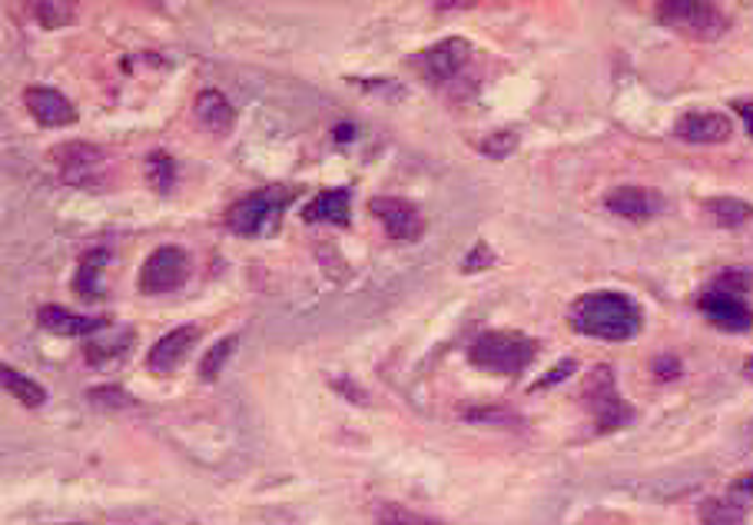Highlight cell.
I'll return each instance as SVG.
<instances>
[{"instance_id":"20","label":"cell","mask_w":753,"mask_h":525,"mask_svg":"<svg viewBox=\"0 0 753 525\" xmlns=\"http://www.w3.org/2000/svg\"><path fill=\"white\" fill-rule=\"evenodd\" d=\"M704 206H707V214L714 217V224L723 227V230H740L743 224L753 220V206L746 199H737V196H714Z\"/></svg>"},{"instance_id":"25","label":"cell","mask_w":753,"mask_h":525,"mask_svg":"<svg viewBox=\"0 0 753 525\" xmlns=\"http://www.w3.org/2000/svg\"><path fill=\"white\" fill-rule=\"evenodd\" d=\"M87 399L103 412H119V409H137L140 406L137 396H130L127 389H119V386H96V389L87 392Z\"/></svg>"},{"instance_id":"18","label":"cell","mask_w":753,"mask_h":525,"mask_svg":"<svg viewBox=\"0 0 753 525\" xmlns=\"http://www.w3.org/2000/svg\"><path fill=\"white\" fill-rule=\"evenodd\" d=\"M130 350H134V330H123L119 336H93V340H87L83 359L93 369H106V366H116V363L127 359Z\"/></svg>"},{"instance_id":"37","label":"cell","mask_w":753,"mask_h":525,"mask_svg":"<svg viewBox=\"0 0 753 525\" xmlns=\"http://www.w3.org/2000/svg\"><path fill=\"white\" fill-rule=\"evenodd\" d=\"M471 4H435V11H465Z\"/></svg>"},{"instance_id":"4","label":"cell","mask_w":753,"mask_h":525,"mask_svg":"<svg viewBox=\"0 0 753 525\" xmlns=\"http://www.w3.org/2000/svg\"><path fill=\"white\" fill-rule=\"evenodd\" d=\"M658 21L691 41H720L733 24L723 8L707 0H664L658 4Z\"/></svg>"},{"instance_id":"30","label":"cell","mask_w":753,"mask_h":525,"mask_svg":"<svg viewBox=\"0 0 753 525\" xmlns=\"http://www.w3.org/2000/svg\"><path fill=\"white\" fill-rule=\"evenodd\" d=\"M714 289H723V293H750L753 289V270H743V266H733V270H723L717 279H714Z\"/></svg>"},{"instance_id":"27","label":"cell","mask_w":753,"mask_h":525,"mask_svg":"<svg viewBox=\"0 0 753 525\" xmlns=\"http://www.w3.org/2000/svg\"><path fill=\"white\" fill-rule=\"evenodd\" d=\"M465 423H488V426H518V415L505 406H465Z\"/></svg>"},{"instance_id":"16","label":"cell","mask_w":753,"mask_h":525,"mask_svg":"<svg viewBox=\"0 0 753 525\" xmlns=\"http://www.w3.org/2000/svg\"><path fill=\"white\" fill-rule=\"evenodd\" d=\"M303 224H326V227H352V193L345 186L335 190H322L312 196V203H306L303 209Z\"/></svg>"},{"instance_id":"6","label":"cell","mask_w":753,"mask_h":525,"mask_svg":"<svg viewBox=\"0 0 753 525\" xmlns=\"http://www.w3.org/2000/svg\"><path fill=\"white\" fill-rule=\"evenodd\" d=\"M54 160H57L60 180L70 183V186H80V190H90V193H100V190L110 186V176H113L110 157L93 144H83V140L64 144V147H57Z\"/></svg>"},{"instance_id":"38","label":"cell","mask_w":753,"mask_h":525,"mask_svg":"<svg viewBox=\"0 0 753 525\" xmlns=\"http://www.w3.org/2000/svg\"><path fill=\"white\" fill-rule=\"evenodd\" d=\"M746 376H753V359H746Z\"/></svg>"},{"instance_id":"13","label":"cell","mask_w":753,"mask_h":525,"mask_svg":"<svg viewBox=\"0 0 753 525\" xmlns=\"http://www.w3.org/2000/svg\"><path fill=\"white\" fill-rule=\"evenodd\" d=\"M37 323L41 330L54 333V336H87L93 340L100 330H106V317H83V312H70L57 303H47L37 309Z\"/></svg>"},{"instance_id":"14","label":"cell","mask_w":753,"mask_h":525,"mask_svg":"<svg viewBox=\"0 0 753 525\" xmlns=\"http://www.w3.org/2000/svg\"><path fill=\"white\" fill-rule=\"evenodd\" d=\"M674 134L684 144H727L733 137V124L727 114H717V111H691L677 117Z\"/></svg>"},{"instance_id":"33","label":"cell","mask_w":753,"mask_h":525,"mask_svg":"<svg viewBox=\"0 0 753 525\" xmlns=\"http://www.w3.org/2000/svg\"><path fill=\"white\" fill-rule=\"evenodd\" d=\"M574 369H578V363H574V359H561V363H558L555 369H548V373H545V376H541V379H538L532 389H535V392H541V389H551V386L564 383V379H568Z\"/></svg>"},{"instance_id":"15","label":"cell","mask_w":753,"mask_h":525,"mask_svg":"<svg viewBox=\"0 0 753 525\" xmlns=\"http://www.w3.org/2000/svg\"><path fill=\"white\" fill-rule=\"evenodd\" d=\"M196 336H199V330H196L193 323H186V327H176V330L163 333V336L153 343L150 356H147V369H150V373H157V376L173 373V369L186 359V353L193 350Z\"/></svg>"},{"instance_id":"28","label":"cell","mask_w":753,"mask_h":525,"mask_svg":"<svg viewBox=\"0 0 753 525\" xmlns=\"http://www.w3.org/2000/svg\"><path fill=\"white\" fill-rule=\"evenodd\" d=\"M34 21L41 27H67L77 21L73 4H54V0H44V4H34Z\"/></svg>"},{"instance_id":"17","label":"cell","mask_w":753,"mask_h":525,"mask_svg":"<svg viewBox=\"0 0 753 525\" xmlns=\"http://www.w3.org/2000/svg\"><path fill=\"white\" fill-rule=\"evenodd\" d=\"M193 114H196V121L203 124V130H209V134H216V137H226V134H232V127H236V107L226 100V93H219V90H213V87H206V90L196 93Z\"/></svg>"},{"instance_id":"19","label":"cell","mask_w":753,"mask_h":525,"mask_svg":"<svg viewBox=\"0 0 753 525\" xmlns=\"http://www.w3.org/2000/svg\"><path fill=\"white\" fill-rule=\"evenodd\" d=\"M106 260H110V253L106 250H90V253H83V260H80V266H77V273H73V293L80 296V299H87V303H96V299H103V266H106Z\"/></svg>"},{"instance_id":"36","label":"cell","mask_w":753,"mask_h":525,"mask_svg":"<svg viewBox=\"0 0 753 525\" xmlns=\"http://www.w3.org/2000/svg\"><path fill=\"white\" fill-rule=\"evenodd\" d=\"M352 137H355V127H352V124L335 127V140H339V144H345V140H352Z\"/></svg>"},{"instance_id":"34","label":"cell","mask_w":753,"mask_h":525,"mask_svg":"<svg viewBox=\"0 0 753 525\" xmlns=\"http://www.w3.org/2000/svg\"><path fill=\"white\" fill-rule=\"evenodd\" d=\"M651 369H654L658 379H677L681 376V359L677 356H658Z\"/></svg>"},{"instance_id":"10","label":"cell","mask_w":753,"mask_h":525,"mask_svg":"<svg viewBox=\"0 0 753 525\" xmlns=\"http://www.w3.org/2000/svg\"><path fill=\"white\" fill-rule=\"evenodd\" d=\"M697 309L723 333H750L753 330V306L737 293H723V289L710 286L707 293H700Z\"/></svg>"},{"instance_id":"9","label":"cell","mask_w":753,"mask_h":525,"mask_svg":"<svg viewBox=\"0 0 753 525\" xmlns=\"http://www.w3.org/2000/svg\"><path fill=\"white\" fill-rule=\"evenodd\" d=\"M368 214L386 227L392 240L412 243L425 233V217L422 209L406 199V196H372L368 199Z\"/></svg>"},{"instance_id":"21","label":"cell","mask_w":753,"mask_h":525,"mask_svg":"<svg viewBox=\"0 0 753 525\" xmlns=\"http://www.w3.org/2000/svg\"><path fill=\"white\" fill-rule=\"evenodd\" d=\"M0 379H4V389H8L21 406H27V409H41V406L47 402V389H44L37 379L18 373L14 366H4V369H0Z\"/></svg>"},{"instance_id":"2","label":"cell","mask_w":753,"mask_h":525,"mask_svg":"<svg viewBox=\"0 0 753 525\" xmlns=\"http://www.w3.org/2000/svg\"><path fill=\"white\" fill-rule=\"evenodd\" d=\"M293 199H296L293 186H263L256 193H246L226 209V230L242 240L270 237L279 230Z\"/></svg>"},{"instance_id":"29","label":"cell","mask_w":753,"mask_h":525,"mask_svg":"<svg viewBox=\"0 0 753 525\" xmlns=\"http://www.w3.org/2000/svg\"><path fill=\"white\" fill-rule=\"evenodd\" d=\"M478 150H481L484 157H491V160H505V157H512V153L518 150V134H515V130H498V134L484 137V140L478 144Z\"/></svg>"},{"instance_id":"8","label":"cell","mask_w":753,"mask_h":525,"mask_svg":"<svg viewBox=\"0 0 753 525\" xmlns=\"http://www.w3.org/2000/svg\"><path fill=\"white\" fill-rule=\"evenodd\" d=\"M193 273V263H190V253L183 247H157L147 263L140 266V293L147 296H163V293H173L180 289Z\"/></svg>"},{"instance_id":"35","label":"cell","mask_w":753,"mask_h":525,"mask_svg":"<svg viewBox=\"0 0 753 525\" xmlns=\"http://www.w3.org/2000/svg\"><path fill=\"white\" fill-rule=\"evenodd\" d=\"M733 111H737V117L746 124V134L753 137V100H737V103H733Z\"/></svg>"},{"instance_id":"11","label":"cell","mask_w":753,"mask_h":525,"mask_svg":"<svg viewBox=\"0 0 753 525\" xmlns=\"http://www.w3.org/2000/svg\"><path fill=\"white\" fill-rule=\"evenodd\" d=\"M604 206L611 209L614 217H624L631 224H644V220H654V217L664 214L668 199L658 190H648V186H614L604 196Z\"/></svg>"},{"instance_id":"31","label":"cell","mask_w":753,"mask_h":525,"mask_svg":"<svg viewBox=\"0 0 753 525\" xmlns=\"http://www.w3.org/2000/svg\"><path fill=\"white\" fill-rule=\"evenodd\" d=\"M494 266V250L488 243H475L468 250V256L461 260V273H478V270H488Z\"/></svg>"},{"instance_id":"1","label":"cell","mask_w":753,"mask_h":525,"mask_svg":"<svg viewBox=\"0 0 753 525\" xmlns=\"http://www.w3.org/2000/svg\"><path fill=\"white\" fill-rule=\"evenodd\" d=\"M568 323L574 333H581L587 340L631 343L644 330V312L627 293L597 289V293H584L571 303Z\"/></svg>"},{"instance_id":"23","label":"cell","mask_w":753,"mask_h":525,"mask_svg":"<svg viewBox=\"0 0 753 525\" xmlns=\"http://www.w3.org/2000/svg\"><path fill=\"white\" fill-rule=\"evenodd\" d=\"M147 183L153 186V193L167 196L176 186V163L167 150H153L147 160Z\"/></svg>"},{"instance_id":"26","label":"cell","mask_w":753,"mask_h":525,"mask_svg":"<svg viewBox=\"0 0 753 525\" xmlns=\"http://www.w3.org/2000/svg\"><path fill=\"white\" fill-rule=\"evenodd\" d=\"M236 343H239L236 336H226V340H219V343H213V346L206 350V356L199 359V379H203V383H216V376H219L223 366L229 363Z\"/></svg>"},{"instance_id":"32","label":"cell","mask_w":753,"mask_h":525,"mask_svg":"<svg viewBox=\"0 0 753 525\" xmlns=\"http://www.w3.org/2000/svg\"><path fill=\"white\" fill-rule=\"evenodd\" d=\"M727 495H730L733 502H740L743 509H753V469L743 472V476H737V479L730 482Z\"/></svg>"},{"instance_id":"3","label":"cell","mask_w":753,"mask_h":525,"mask_svg":"<svg viewBox=\"0 0 753 525\" xmlns=\"http://www.w3.org/2000/svg\"><path fill=\"white\" fill-rule=\"evenodd\" d=\"M538 356V343L525 333H512V330H491L481 333L471 346H468V363L481 373L491 376H522Z\"/></svg>"},{"instance_id":"24","label":"cell","mask_w":753,"mask_h":525,"mask_svg":"<svg viewBox=\"0 0 753 525\" xmlns=\"http://www.w3.org/2000/svg\"><path fill=\"white\" fill-rule=\"evenodd\" d=\"M372 512H375V522H379V525H442L438 518L412 512V509L396 505V502H379Z\"/></svg>"},{"instance_id":"12","label":"cell","mask_w":753,"mask_h":525,"mask_svg":"<svg viewBox=\"0 0 753 525\" xmlns=\"http://www.w3.org/2000/svg\"><path fill=\"white\" fill-rule=\"evenodd\" d=\"M24 107H27V114H31L41 127H47V130L77 124L73 103H70L60 90H54V87H27V90H24Z\"/></svg>"},{"instance_id":"22","label":"cell","mask_w":753,"mask_h":525,"mask_svg":"<svg viewBox=\"0 0 753 525\" xmlns=\"http://www.w3.org/2000/svg\"><path fill=\"white\" fill-rule=\"evenodd\" d=\"M746 512L750 509H743L730 495H720V499H707L700 505V522L704 525H746Z\"/></svg>"},{"instance_id":"7","label":"cell","mask_w":753,"mask_h":525,"mask_svg":"<svg viewBox=\"0 0 753 525\" xmlns=\"http://www.w3.org/2000/svg\"><path fill=\"white\" fill-rule=\"evenodd\" d=\"M471 54H475V50H471V41H465V37H445V41L432 44L429 50L415 54L409 64H412L429 83L448 87L452 80H458V77L465 73Z\"/></svg>"},{"instance_id":"5","label":"cell","mask_w":753,"mask_h":525,"mask_svg":"<svg viewBox=\"0 0 753 525\" xmlns=\"http://www.w3.org/2000/svg\"><path fill=\"white\" fill-rule=\"evenodd\" d=\"M581 399H584V406H587L591 415H594L597 433H614V430H624V426L635 423V406L620 399L611 366H597V369L587 376L584 396H581Z\"/></svg>"}]
</instances>
